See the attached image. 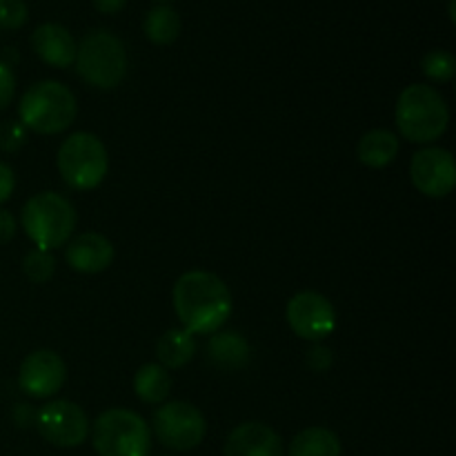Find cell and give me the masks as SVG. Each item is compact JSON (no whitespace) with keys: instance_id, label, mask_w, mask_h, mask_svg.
<instances>
[{"instance_id":"8fae6325","label":"cell","mask_w":456,"mask_h":456,"mask_svg":"<svg viewBox=\"0 0 456 456\" xmlns=\"http://www.w3.org/2000/svg\"><path fill=\"white\" fill-rule=\"evenodd\" d=\"M410 178L428 199H445L456 187L454 156L444 147H426L412 156Z\"/></svg>"},{"instance_id":"9c48e42d","label":"cell","mask_w":456,"mask_h":456,"mask_svg":"<svg viewBox=\"0 0 456 456\" xmlns=\"http://www.w3.org/2000/svg\"><path fill=\"white\" fill-rule=\"evenodd\" d=\"M36 428L56 448H78L89 435L87 414L74 401H52L36 417Z\"/></svg>"},{"instance_id":"4fadbf2b","label":"cell","mask_w":456,"mask_h":456,"mask_svg":"<svg viewBox=\"0 0 456 456\" xmlns=\"http://www.w3.org/2000/svg\"><path fill=\"white\" fill-rule=\"evenodd\" d=\"M65 261L80 274H101L114 263V245L98 232H83L67 243Z\"/></svg>"},{"instance_id":"83f0119b","label":"cell","mask_w":456,"mask_h":456,"mask_svg":"<svg viewBox=\"0 0 456 456\" xmlns=\"http://www.w3.org/2000/svg\"><path fill=\"white\" fill-rule=\"evenodd\" d=\"M307 363H310V368L319 370V372H323V370H328L330 365H332V352L328 350V347H312L310 352H307Z\"/></svg>"},{"instance_id":"5b68a950","label":"cell","mask_w":456,"mask_h":456,"mask_svg":"<svg viewBox=\"0 0 456 456\" xmlns=\"http://www.w3.org/2000/svg\"><path fill=\"white\" fill-rule=\"evenodd\" d=\"M76 69L80 78L98 89H114L127 74V52L111 31H89L76 49Z\"/></svg>"},{"instance_id":"277c9868","label":"cell","mask_w":456,"mask_h":456,"mask_svg":"<svg viewBox=\"0 0 456 456\" xmlns=\"http://www.w3.org/2000/svg\"><path fill=\"white\" fill-rule=\"evenodd\" d=\"M22 230L36 249L52 252L62 248L76 230V209L56 191H40L22 208Z\"/></svg>"},{"instance_id":"ba28073f","label":"cell","mask_w":456,"mask_h":456,"mask_svg":"<svg viewBox=\"0 0 456 456\" xmlns=\"http://www.w3.org/2000/svg\"><path fill=\"white\" fill-rule=\"evenodd\" d=\"M154 435L165 448L194 450L208 435V421L196 405L187 401H167L154 412Z\"/></svg>"},{"instance_id":"4dcf8cb0","label":"cell","mask_w":456,"mask_h":456,"mask_svg":"<svg viewBox=\"0 0 456 456\" xmlns=\"http://www.w3.org/2000/svg\"><path fill=\"white\" fill-rule=\"evenodd\" d=\"M454 7H456V0H450V20H456V16H454Z\"/></svg>"},{"instance_id":"603a6c76","label":"cell","mask_w":456,"mask_h":456,"mask_svg":"<svg viewBox=\"0 0 456 456\" xmlns=\"http://www.w3.org/2000/svg\"><path fill=\"white\" fill-rule=\"evenodd\" d=\"M22 272H25L27 279L31 283H47L56 274V258L52 256V252H43V249H34L25 256L22 261Z\"/></svg>"},{"instance_id":"1f68e13d","label":"cell","mask_w":456,"mask_h":456,"mask_svg":"<svg viewBox=\"0 0 456 456\" xmlns=\"http://www.w3.org/2000/svg\"><path fill=\"white\" fill-rule=\"evenodd\" d=\"M159 3H169V0H159Z\"/></svg>"},{"instance_id":"3957f363","label":"cell","mask_w":456,"mask_h":456,"mask_svg":"<svg viewBox=\"0 0 456 456\" xmlns=\"http://www.w3.org/2000/svg\"><path fill=\"white\" fill-rule=\"evenodd\" d=\"M396 127L410 142L439 141L450 123V110L444 96L430 85H410L396 101Z\"/></svg>"},{"instance_id":"d6986e66","label":"cell","mask_w":456,"mask_h":456,"mask_svg":"<svg viewBox=\"0 0 456 456\" xmlns=\"http://www.w3.org/2000/svg\"><path fill=\"white\" fill-rule=\"evenodd\" d=\"M134 392L142 403H165L169 392H172V377L163 365L147 363L138 368L136 377H134Z\"/></svg>"},{"instance_id":"7402d4cb","label":"cell","mask_w":456,"mask_h":456,"mask_svg":"<svg viewBox=\"0 0 456 456\" xmlns=\"http://www.w3.org/2000/svg\"><path fill=\"white\" fill-rule=\"evenodd\" d=\"M423 74L435 83H450L456 74V61L450 52L445 49H432L423 56L421 61Z\"/></svg>"},{"instance_id":"d4e9b609","label":"cell","mask_w":456,"mask_h":456,"mask_svg":"<svg viewBox=\"0 0 456 456\" xmlns=\"http://www.w3.org/2000/svg\"><path fill=\"white\" fill-rule=\"evenodd\" d=\"M27 129L16 120H4L0 125V150L3 151H16L25 145Z\"/></svg>"},{"instance_id":"5bb4252c","label":"cell","mask_w":456,"mask_h":456,"mask_svg":"<svg viewBox=\"0 0 456 456\" xmlns=\"http://www.w3.org/2000/svg\"><path fill=\"white\" fill-rule=\"evenodd\" d=\"M225 456H283V441L265 423H240L225 441Z\"/></svg>"},{"instance_id":"cb8c5ba5","label":"cell","mask_w":456,"mask_h":456,"mask_svg":"<svg viewBox=\"0 0 456 456\" xmlns=\"http://www.w3.org/2000/svg\"><path fill=\"white\" fill-rule=\"evenodd\" d=\"M29 18L25 0H0V27L4 29H20Z\"/></svg>"},{"instance_id":"8992f818","label":"cell","mask_w":456,"mask_h":456,"mask_svg":"<svg viewBox=\"0 0 456 456\" xmlns=\"http://www.w3.org/2000/svg\"><path fill=\"white\" fill-rule=\"evenodd\" d=\"M92 444L98 456H150L151 430L132 410L111 408L94 421Z\"/></svg>"},{"instance_id":"f546056e","label":"cell","mask_w":456,"mask_h":456,"mask_svg":"<svg viewBox=\"0 0 456 456\" xmlns=\"http://www.w3.org/2000/svg\"><path fill=\"white\" fill-rule=\"evenodd\" d=\"M127 4V0H94V7L101 13H118Z\"/></svg>"},{"instance_id":"7c38bea8","label":"cell","mask_w":456,"mask_h":456,"mask_svg":"<svg viewBox=\"0 0 456 456\" xmlns=\"http://www.w3.org/2000/svg\"><path fill=\"white\" fill-rule=\"evenodd\" d=\"M67 381V365L56 352L36 350L25 356L18 372V386L31 399H49L58 395Z\"/></svg>"},{"instance_id":"ac0fdd59","label":"cell","mask_w":456,"mask_h":456,"mask_svg":"<svg viewBox=\"0 0 456 456\" xmlns=\"http://www.w3.org/2000/svg\"><path fill=\"white\" fill-rule=\"evenodd\" d=\"M196 341L194 334L183 328H172L156 343V359L165 370H181L194 359Z\"/></svg>"},{"instance_id":"484cf974","label":"cell","mask_w":456,"mask_h":456,"mask_svg":"<svg viewBox=\"0 0 456 456\" xmlns=\"http://www.w3.org/2000/svg\"><path fill=\"white\" fill-rule=\"evenodd\" d=\"M13 94H16V78H13L12 69L0 62V111L12 105Z\"/></svg>"},{"instance_id":"6da1fadb","label":"cell","mask_w":456,"mask_h":456,"mask_svg":"<svg viewBox=\"0 0 456 456\" xmlns=\"http://www.w3.org/2000/svg\"><path fill=\"white\" fill-rule=\"evenodd\" d=\"M174 310L183 330L191 334H214L232 314V294L221 276L205 270L178 276L172 292Z\"/></svg>"},{"instance_id":"e0dca14e","label":"cell","mask_w":456,"mask_h":456,"mask_svg":"<svg viewBox=\"0 0 456 456\" xmlns=\"http://www.w3.org/2000/svg\"><path fill=\"white\" fill-rule=\"evenodd\" d=\"M399 136L390 129H372V132L363 134L356 147V156L365 167L383 169L390 163H395L396 154H399Z\"/></svg>"},{"instance_id":"2e32d148","label":"cell","mask_w":456,"mask_h":456,"mask_svg":"<svg viewBox=\"0 0 456 456\" xmlns=\"http://www.w3.org/2000/svg\"><path fill=\"white\" fill-rule=\"evenodd\" d=\"M208 354L216 368L225 372H236L249 361V343L239 332H214L208 343Z\"/></svg>"},{"instance_id":"7a4b0ae2","label":"cell","mask_w":456,"mask_h":456,"mask_svg":"<svg viewBox=\"0 0 456 456\" xmlns=\"http://www.w3.org/2000/svg\"><path fill=\"white\" fill-rule=\"evenodd\" d=\"M76 114H78V102L58 80H40L31 85L20 98L18 105V116L25 129H31L43 136H56L74 125Z\"/></svg>"},{"instance_id":"9a60e30c","label":"cell","mask_w":456,"mask_h":456,"mask_svg":"<svg viewBox=\"0 0 456 456\" xmlns=\"http://www.w3.org/2000/svg\"><path fill=\"white\" fill-rule=\"evenodd\" d=\"M31 47L43 62L58 67V69H67L74 65L78 45L62 25L45 22V25L36 27V31L31 34Z\"/></svg>"},{"instance_id":"30bf717a","label":"cell","mask_w":456,"mask_h":456,"mask_svg":"<svg viewBox=\"0 0 456 456\" xmlns=\"http://www.w3.org/2000/svg\"><path fill=\"white\" fill-rule=\"evenodd\" d=\"M288 323L297 337L305 338V341H323L337 328V312L334 305L319 292H298L289 298L288 310Z\"/></svg>"},{"instance_id":"4316f807","label":"cell","mask_w":456,"mask_h":456,"mask_svg":"<svg viewBox=\"0 0 456 456\" xmlns=\"http://www.w3.org/2000/svg\"><path fill=\"white\" fill-rule=\"evenodd\" d=\"M13 190H16V176H13V169L7 163L0 160V203L12 199Z\"/></svg>"},{"instance_id":"44dd1931","label":"cell","mask_w":456,"mask_h":456,"mask_svg":"<svg viewBox=\"0 0 456 456\" xmlns=\"http://www.w3.org/2000/svg\"><path fill=\"white\" fill-rule=\"evenodd\" d=\"M142 29L150 43L172 45L181 36V16L169 4H159L145 16Z\"/></svg>"},{"instance_id":"ffe728a7","label":"cell","mask_w":456,"mask_h":456,"mask_svg":"<svg viewBox=\"0 0 456 456\" xmlns=\"http://www.w3.org/2000/svg\"><path fill=\"white\" fill-rule=\"evenodd\" d=\"M288 456H341V441L328 428H307L294 436Z\"/></svg>"},{"instance_id":"f1b7e54d","label":"cell","mask_w":456,"mask_h":456,"mask_svg":"<svg viewBox=\"0 0 456 456\" xmlns=\"http://www.w3.org/2000/svg\"><path fill=\"white\" fill-rule=\"evenodd\" d=\"M16 236V221H13L12 212L0 209V245L9 243Z\"/></svg>"},{"instance_id":"52a82bcc","label":"cell","mask_w":456,"mask_h":456,"mask_svg":"<svg viewBox=\"0 0 456 456\" xmlns=\"http://www.w3.org/2000/svg\"><path fill=\"white\" fill-rule=\"evenodd\" d=\"M107 169H110V156L96 134H71L58 150V172L71 190H96L105 181Z\"/></svg>"}]
</instances>
